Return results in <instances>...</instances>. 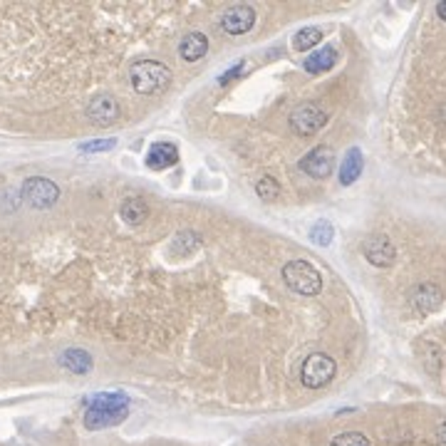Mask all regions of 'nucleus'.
Masks as SVG:
<instances>
[{
	"mask_svg": "<svg viewBox=\"0 0 446 446\" xmlns=\"http://www.w3.org/2000/svg\"><path fill=\"white\" fill-rule=\"evenodd\" d=\"M174 75L159 60H139L129 67V82L139 94H159L171 85Z\"/></svg>",
	"mask_w": 446,
	"mask_h": 446,
	"instance_id": "1",
	"label": "nucleus"
},
{
	"mask_svg": "<svg viewBox=\"0 0 446 446\" xmlns=\"http://www.w3.org/2000/svg\"><path fill=\"white\" fill-rule=\"evenodd\" d=\"M283 280L293 293L298 295H318L323 290V275L318 273V268L313 263L302 261H290L283 266Z\"/></svg>",
	"mask_w": 446,
	"mask_h": 446,
	"instance_id": "2",
	"label": "nucleus"
},
{
	"mask_svg": "<svg viewBox=\"0 0 446 446\" xmlns=\"http://www.w3.org/2000/svg\"><path fill=\"white\" fill-rule=\"evenodd\" d=\"M288 124L298 137H313L315 132H320L327 124V112L318 102H302L290 112Z\"/></svg>",
	"mask_w": 446,
	"mask_h": 446,
	"instance_id": "3",
	"label": "nucleus"
},
{
	"mask_svg": "<svg viewBox=\"0 0 446 446\" xmlns=\"http://www.w3.org/2000/svg\"><path fill=\"white\" fill-rule=\"evenodd\" d=\"M337 365L330 354L325 352H313L310 357H305L300 367V382L307 389H320L325 384H330V379L335 377Z\"/></svg>",
	"mask_w": 446,
	"mask_h": 446,
	"instance_id": "4",
	"label": "nucleus"
},
{
	"mask_svg": "<svg viewBox=\"0 0 446 446\" xmlns=\"http://www.w3.org/2000/svg\"><path fill=\"white\" fill-rule=\"evenodd\" d=\"M23 198L33 209H50L58 203L60 189L55 181L45 179V176H30L23 184Z\"/></svg>",
	"mask_w": 446,
	"mask_h": 446,
	"instance_id": "5",
	"label": "nucleus"
},
{
	"mask_svg": "<svg viewBox=\"0 0 446 446\" xmlns=\"http://www.w3.org/2000/svg\"><path fill=\"white\" fill-rule=\"evenodd\" d=\"M300 169L313 179H327L335 169V151L330 146H315L300 159Z\"/></svg>",
	"mask_w": 446,
	"mask_h": 446,
	"instance_id": "6",
	"label": "nucleus"
},
{
	"mask_svg": "<svg viewBox=\"0 0 446 446\" xmlns=\"http://www.w3.org/2000/svg\"><path fill=\"white\" fill-rule=\"evenodd\" d=\"M255 25V10L250 6H231L221 15V28L228 35H246Z\"/></svg>",
	"mask_w": 446,
	"mask_h": 446,
	"instance_id": "7",
	"label": "nucleus"
},
{
	"mask_svg": "<svg viewBox=\"0 0 446 446\" xmlns=\"http://www.w3.org/2000/svg\"><path fill=\"white\" fill-rule=\"evenodd\" d=\"M365 258L372 266L387 268L392 266L394 258H397V250H394V243L384 233H377V236H370L365 241Z\"/></svg>",
	"mask_w": 446,
	"mask_h": 446,
	"instance_id": "8",
	"label": "nucleus"
},
{
	"mask_svg": "<svg viewBox=\"0 0 446 446\" xmlns=\"http://www.w3.org/2000/svg\"><path fill=\"white\" fill-rule=\"evenodd\" d=\"M87 117L97 127H110L119 119V102L112 94H97L87 105Z\"/></svg>",
	"mask_w": 446,
	"mask_h": 446,
	"instance_id": "9",
	"label": "nucleus"
},
{
	"mask_svg": "<svg viewBox=\"0 0 446 446\" xmlns=\"http://www.w3.org/2000/svg\"><path fill=\"white\" fill-rule=\"evenodd\" d=\"M176 162H179V149H176L171 141H157V144L149 146L146 166L154 169V171H162V169L174 166Z\"/></svg>",
	"mask_w": 446,
	"mask_h": 446,
	"instance_id": "10",
	"label": "nucleus"
},
{
	"mask_svg": "<svg viewBox=\"0 0 446 446\" xmlns=\"http://www.w3.org/2000/svg\"><path fill=\"white\" fill-rule=\"evenodd\" d=\"M411 305L417 307L419 313H434L441 305V290L431 283H422L411 293Z\"/></svg>",
	"mask_w": 446,
	"mask_h": 446,
	"instance_id": "11",
	"label": "nucleus"
},
{
	"mask_svg": "<svg viewBox=\"0 0 446 446\" xmlns=\"http://www.w3.org/2000/svg\"><path fill=\"white\" fill-rule=\"evenodd\" d=\"M362 169H365V157H362V151H359L357 146H352V149L345 154V159H342L340 184L342 186H352L354 181L362 176Z\"/></svg>",
	"mask_w": 446,
	"mask_h": 446,
	"instance_id": "12",
	"label": "nucleus"
},
{
	"mask_svg": "<svg viewBox=\"0 0 446 446\" xmlns=\"http://www.w3.org/2000/svg\"><path fill=\"white\" fill-rule=\"evenodd\" d=\"M337 60H340V55H337L335 47L325 45L323 50H318V53H313L310 58L302 60V67H305L310 75H320V72H327L330 67H335Z\"/></svg>",
	"mask_w": 446,
	"mask_h": 446,
	"instance_id": "13",
	"label": "nucleus"
},
{
	"mask_svg": "<svg viewBox=\"0 0 446 446\" xmlns=\"http://www.w3.org/2000/svg\"><path fill=\"white\" fill-rule=\"evenodd\" d=\"M206 53H209V37L203 35V33H189V35H184V40H181L179 45V55L186 62H196V60H201Z\"/></svg>",
	"mask_w": 446,
	"mask_h": 446,
	"instance_id": "14",
	"label": "nucleus"
},
{
	"mask_svg": "<svg viewBox=\"0 0 446 446\" xmlns=\"http://www.w3.org/2000/svg\"><path fill=\"white\" fill-rule=\"evenodd\" d=\"M127 417V409H94L89 406L87 414H85V427L87 429H102V427H112V424H119Z\"/></svg>",
	"mask_w": 446,
	"mask_h": 446,
	"instance_id": "15",
	"label": "nucleus"
},
{
	"mask_svg": "<svg viewBox=\"0 0 446 446\" xmlns=\"http://www.w3.org/2000/svg\"><path fill=\"white\" fill-rule=\"evenodd\" d=\"M60 365H62L65 370L75 372V375H87V372L92 370V354L77 348L65 350V352L60 354Z\"/></svg>",
	"mask_w": 446,
	"mask_h": 446,
	"instance_id": "16",
	"label": "nucleus"
},
{
	"mask_svg": "<svg viewBox=\"0 0 446 446\" xmlns=\"http://www.w3.org/2000/svg\"><path fill=\"white\" fill-rule=\"evenodd\" d=\"M119 214H122V218L127 221V223L137 226V223H141V221L149 216V206H146L144 198H127V201L122 203Z\"/></svg>",
	"mask_w": 446,
	"mask_h": 446,
	"instance_id": "17",
	"label": "nucleus"
},
{
	"mask_svg": "<svg viewBox=\"0 0 446 446\" xmlns=\"http://www.w3.org/2000/svg\"><path fill=\"white\" fill-rule=\"evenodd\" d=\"M318 42H323V30L320 28H302L298 30L295 35H293V47L295 50H310V47H315Z\"/></svg>",
	"mask_w": 446,
	"mask_h": 446,
	"instance_id": "18",
	"label": "nucleus"
},
{
	"mask_svg": "<svg viewBox=\"0 0 446 446\" xmlns=\"http://www.w3.org/2000/svg\"><path fill=\"white\" fill-rule=\"evenodd\" d=\"M255 194L263 198V201H268V203H273V201H278V196H280V184L275 179H273L271 174H266V176H261V179L255 181Z\"/></svg>",
	"mask_w": 446,
	"mask_h": 446,
	"instance_id": "19",
	"label": "nucleus"
},
{
	"mask_svg": "<svg viewBox=\"0 0 446 446\" xmlns=\"http://www.w3.org/2000/svg\"><path fill=\"white\" fill-rule=\"evenodd\" d=\"M332 236H335V228H332L330 221H318V223L310 228V241L318 246H330Z\"/></svg>",
	"mask_w": 446,
	"mask_h": 446,
	"instance_id": "20",
	"label": "nucleus"
},
{
	"mask_svg": "<svg viewBox=\"0 0 446 446\" xmlns=\"http://www.w3.org/2000/svg\"><path fill=\"white\" fill-rule=\"evenodd\" d=\"M330 446H372L362 431H342L330 441Z\"/></svg>",
	"mask_w": 446,
	"mask_h": 446,
	"instance_id": "21",
	"label": "nucleus"
},
{
	"mask_svg": "<svg viewBox=\"0 0 446 446\" xmlns=\"http://www.w3.org/2000/svg\"><path fill=\"white\" fill-rule=\"evenodd\" d=\"M117 146V139H94V141H85L80 144V151H87V154H94V151H110Z\"/></svg>",
	"mask_w": 446,
	"mask_h": 446,
	"instance_id": "22",
	"label": "nucleus"
},
{
	"mask_svg": "<svg viewBox=\"0 0 446 446\" xmlns=\"http://www.w3.org/2000/svg\"><path fill=\"white\" fill-rule=\"evenodd\" d=\"M246 72V62H238V65H233L231 70H226L223 75L218 77V85L223 87V85H228L231 80H236V77H241Z\"/></svg>",
	"mask_w": 446,
	"mask_h": 446,
	"instance_id": "23",
	"label": "nucleus"
},
{
	"mask_svg": "<svg viewBox=\"0 0 446 446\" xmlns=\"http://www.w3.org/2000/svg\"><path fill=\"white\" fill-rule=\"evenodd\" d=\"M436 436H439V441H441V446H446V422L439 427V431H436Z\"/></svg>",
	"mask_w": 446,
	"mask_h": 446,
	"instance_id": "24",
	"label": "nucleus"
},
{
	"mask_svg": "<svg viewBox=\"0 0 446 446\" xmlns=\"http://www.w3.org/2000/svg\"><path fill=\"white\" fill-rule=\"evenodd\" d=\"M436 12H439V18H441V20H446V0L436 6Z\"/></svg>",
	"mask_w": 446,
	"mask_h": 446,
	"instance_id": "25",
	"label": "nucleus"
}]
</instances>
